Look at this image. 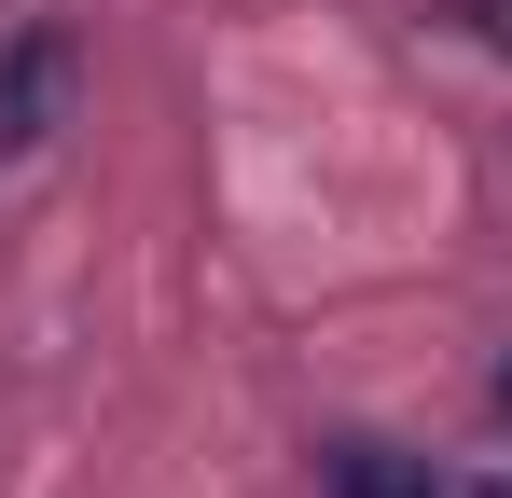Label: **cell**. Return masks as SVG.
<instances>
[{
	"label": "cell",
	"mask_w": 512,
	"mask_h": 498,
	"mask_svg": "<svg viewBox=\"0 0 512 498\" xmlns=\"http://www.w3.org/2000/svg\"><path fill=\"white\" fill-rule=\"evenodd\" d=\"M70 83H84V42H70L56 14L0 28V153H42V139L70 125Z\"/></svg>",
	"instance_id": "obj_1"
},
{
	"label": "cell",
	"mask_w": 512,
	"mask_h": 498,
	"mask_svg": "<svg viewBox=\"0 0 512 498\" xmlns=\"http://www.w3.org/2000/svg\"><path fill=\"white\" fill-rule=\"evenodd\" d=\"M319 485H333V498H443V485H429V457L374 443V429H333V443H319Z\"/></svg>",
	"instance_id": "obj_2"
},
{
	"label": "cell",
	"mask_w": 512,
	"mask_h": 498,
	"mask_svg": "<svg viewBox=\"0 0 512 498\" xmlns=\"http://www.w3.org/2000/svg\"><path fill=\"white\" fill-rule=\"evenodd\" d=\"M499 429H512V374H499Z\"/></svg>",
	"instance_id": "obj_3"
}]
</instances>
